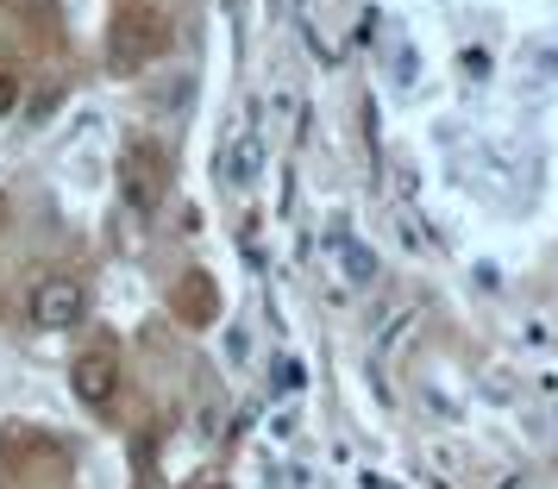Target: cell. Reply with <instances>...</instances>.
<instances>
[{"mask_svg":"<svg viewBox=\"0 0 558 489\" xmlns=\"http://www.w3.org/2000/svg\"><path fill=\"white\" fill-rule=\"evenodd\" d=\"M32 327H45V333H70L82 314H88V289L76 283V277H45V283L32 289Z\"/></svg>","mask_w":558,"mask_h":489,"instance_id":"cell-1","label":"cell"},{"mask_svg":"<svg viewBox=\"0 0 558 489\" xmlns=\"http://www.w3.org/2000/svg\"><path fill=\"white\" fill-rule=\"evenodd\" d=\"M151 51H157V20H151V13H120V20L107 26V63H113L120 76L145 70Z\"/></svg>","mask_w":558,"mask_h":489,"instance_id":"cell-2","label":"cell"},{"mask_svg":"<svg viewBox=\"0 0 558 489\" xmlns=\"http://www.w3.org/2000/svg\"><path fill=\"white\" fill-rule=\"evenodd\" d=\"M70 383H76V395L88 402V408H107L113 389H120V364H113V352H82L76 370H70Z\"/></svg>","mask_w":558,"mask_h":489,"instance_id":"cell-3","label":"cell"},{"mask_svg":"<svg viewBox=\"0 0 558 489\" xmlns=\"http://www.w3.org/2000/svg\"><path fill=\"white\" fill-rule=\"evenodd\" d=\"M339 264H345V283L352 289L377 283V252H371V245H345V239H339Z\"/></svg>","mask_w":558,"mask_h":489,"instance_id":"cell-4","label":"cell"},{"mask_svg":"<svg viewBox=\"0 0 558 489\" xmlns=\"http://www.w3.org/2000/svg\"><path fill=\"white\" fill-rule=\"evenodd\" d=\"M257 157H264V145H257V132H252V138H239V145H232V157H227V182H232V188H245V182L257 176Z\"/></svg>","mask_w":558,"mask_h":489,"instance_id":"cell-5","label":"cell"},{"mask_svg":"<svg viewBox=\"0 0 558 489\" xmlns=\"http://www.w3.org/2000/svg\"><path fill=\"white\" fill-rule=\"evenodd\" d=\"M489 70H496V63H489L483 45H464V51H458V76L464 82H489Z\"/></svg>","mask_w":558,"mask_h":489,"instance_id":"cell-6","label":"cell"},{"mask_svg":"<svg viewBox=\"0 0 558 489\" xmlns=\"http://www.w3.org/2000/svg\"><path fill=\"white\" fill-rule=\"evenodd\" d=\"M7 113H20V76L13 70H0V120Z\"/></svg>","mask_w":558,"mask_h":489,"instance_id":"cell-7","label":"cell"},{"mask_svg":"<svg viewBox=\"0 0 558 489\" xmlns=\"http://www.w3.org/2000/svg\"><path fill=\"white\" fill-rule=\"evenodd\" d=\"M282 364V370H277V383L282 389H295V383H302V370H295V358H277Z\"/></svg>","mask_w":558,"mask_h":489,"instance_id":"cell-8","label":"cell"},{"mask_svg":"<svg viewBox=\"0 0 558 489\" xmlns=\"http://www.w3.org/2000/svg\"><path fill=\"white\" fill-rule=\"evenodd\" d=\"M202 489H232V484H202Z\"/></svg>","mask_w":558,"mask_h":489,"instance_id":"cell-9","label":"cell"}]
</instances>
